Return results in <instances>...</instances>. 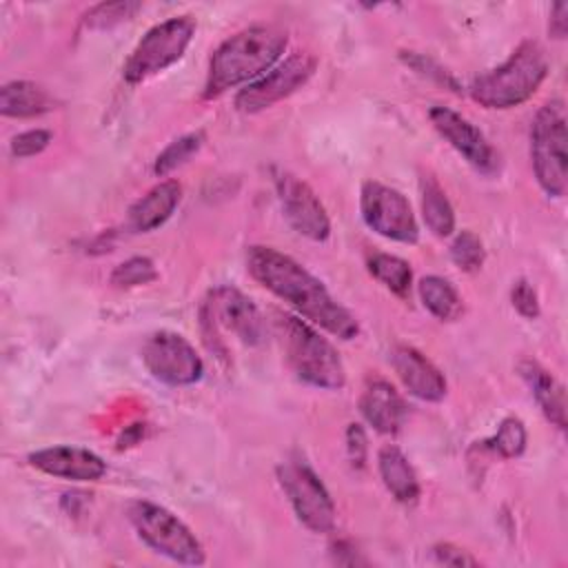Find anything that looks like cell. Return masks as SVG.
I'll list each match as a JSON object with an SVG mask.
<instances>
[{
  "label": "cell",
  "instance_id": "6da1fadb",
  "mask_svg": "<svg viewBox=\"0 0 568 568\" xmlns=\"http://www.w3.org/2000/svg\"><path fill=\"white\" fill-rule=\"evenodd\" d=\"M246 271L308 324H315L339 339H353L359 333L357 320L328 293V288L300 262L277 248L251 246L246 251Z\"/></svg>",
  "mask_w": 568,
  "mask_h": 568
},
{
  "label": "cell",
  "instance_id": "7a4b0ae2",
  "mask_svg": "<svg viewBox=\"0 0 568 568\" xmlns=\"http://www.w3.org/2000/svg\"><path fill=\"white\" fill-rule=\"evenodd\" d=\"M288 36L277 24H253L226 38L211 55L202 95L206 100L248 84L282 58Z\"/></svg>",
  "mask_w": 568,
  "mask_h": 568
},
{
  "label": "cell",
  "instance_id": "3957f363",
  "mask_svg": "<svg viewBox=\"0 0 568 568\" xmlns=\"http://www.w3.org/2000/svg\"><path fill=\"white\" fill-rule=\"evenodd\" d=\"M546 75L548 58L544 49L532 40H524L499 67L473 80L470 95L484 109H513L526 102Z\"/></svg>",
  "mask_w": 568,
  "mask_h": 568
},
{
  "label": "cell",
  "instance_id": "277c9868",
  "mask_svg": "<svg viewBox=\"0 0 568 568\" xmlns=\"http://www.w3.org/2000/svg\"><path fill=\"white\" fill-rule=\"evenodd\" d=\"M275 317V328L295 377L315 388L339 390L346 382V373L335 346L306 320L288 313H277Z\"/></svg>",
  "mask_w": 568,
  "mask_h": 568
},
{
  "label": "cell",
  "instance_id": "5b68a950",
  "mask_svg": "<svg viewBox=\"0 0 568 568\" xmlns=\"http://www.w3.org/2000/svg\"><path fill=\"white\" fill-rule=\"evenodd\" d=\"M202 335L215 355L224 357V333L233 335L244 346H260L266 337V320L260 308L242 291L233 286L213 288L200 308Z\"/></svg>",
  "mask_w": 568,
  "mask_h": 568
},
{
  "label": "cell",
  "instance_id": "8992f818",
  "mask_svg": "<svg viewBox=\"0 0 568 568\" xmlns=\"http://www.w3.org/2000/svg\"><path fill=\"white\" fill-rule=\"evenodd\" d=\"M566 140V106L561 100H550L532 120L530 158L539 186L552 197H564L568 184Z\"/></svg>",
  "mask_w": 568,
  "mask_h": 568
},
{
  "label": "cell",
  "instance_id": "52a82bcc",
  "mask_svg": "<svg viewBox=\"0 0 568 568\" xmlns=\"http://www.w3.org/2000/svg\"><path fill=\"white\" fill-rule=\"evenodd\" d=\"M126 515H129V521L135 528L138 537L155 552H160L178 564H186V566L204 564L206 557H204V548H202L200 539L169 508H164L155 501L138 499V501L129 504Z\"/></svg>",
  "mask_w": 568,
  "mask_h": 568
},
{
  "label": "cell",
  "instance_id": "ba28073f",
  "mask_svg": "<svg viewBox=\"0 0 568 568\" xmlns=\"http://www.w3.org/2000/svg\"><path fill=\"white\" fill-rule=\"evenodd\" d=\"M193 33L195 20L191 16H175L151 27L126 58L122 78L129 84H140L169 69L184 55Z\"/></svg>",
  "mask_w": 568,
  "mask_h": 568
},
{
  "label": "cell",
  "instance_id": "9c48e42d",
  "mask_svg": "<svg viewBox=\"0 0 568 568\" xmlns=\"http://www.w3.org/2000/svg\"><path fill=\"white\" fill-rule=\"evenodd\" d=\"M277 481L295 517L311 532H331L335 528V504L322 479L300 455L277 466Z\"/></svg>",
  "mask_w": 568,
  "mask_h": 568
},
{
  "label": "cell",
  "instance_id": "30bf717a",
  "mask_svg": "<svg viewBox=\"0 0 568 568\" xmlns=\"http://www.w3.org/2000/svg\"><path fill=\"white\" fill-rule=\"evenodd\" d=\"M315 69L317 58L313 53L295 51L257 80L244 84L235 95V109L242 113L264 111L304 87Z\"/></svg>",
  "mask_w": 568,
  "mask_h": 568
},
{
  "label": "cell",
  "instance_id": "8fae6325",
  "mask_svg": "<svg viewBox=\"0 0 568 568\" xmlns=\"http://www.w3.org/2000/svg\"><path fill=\"white\" fill-rule=\"evenodd\" d=\"M359 211L366 226L386 240L415 244L419 237V226L410 202L393 186L382 182H364L359 193Z\"/></svg>",
  "mask_w": 568,
  "mask_h": 568
},
{
  "label": "cell",
  "instance_id": "7c38bea8",
  "mask_svg": "<svg viewBox=\"0 0 568 568\" xmlns=\"http://www.w3.org/2000/svg\"><path fill=\"white\" fill-rule=\"evenodd\" d=\"M146 371L162 384L191 386L202 379L204 362L195 346L180 333L155 331L142 346Z\"/></svg>",
  "mask_w": 568,
  "mask_h": 568
},
{
  "label": "cell",
  "instance_id": "4fadbf2b",
  "mask_svg": "<svg viewBox=\"0 0 568 568\" xmlns=\"http://www.w3.org/2000/svg\"><path fill=\"white\" fill-rule=\"evenodd\" d=\"M275 191L284 217L304 237L324 242L331 235V220L315 191L288 171L275 173Z\"/></svg>",
  "mask_w": 568,
  "mask_h": 568
},
{
  "label": "cell",
  "instance_id": "5bb4252c",
  "mask_svg": "<svg viewBox=\"0 0 568 568\" xmlns=\"http://www.w3.org/2000/svg\"><path fill=\"white\" fill-rule=\"evenodd\" d=\"M428 118L435 131L479 173L493 175L499 171V155L486 135L464 115L448 106H433Z\"/></svg>",
  "mask_w": 568,
  "mask_h": 568
},
{
  "label": "cell",
  "instance_id": "9a60e30c",
  "mask_svg": "<svg viewBox=\"0 0 568 568\" xmlns=\"http://www.w3.org/2000/svg\"><path fill=\"white\" fill-rule=\"evenodd\" d=\"M29 464L51 477L73 481H98L106 473V464L100 455L80 446H49L29 453Z\"/></svg>",
  "mask_w": 568,
  "mask_h": 568
},
{
  "label": "cell",
  "instance_id": "2e32d148",
  "mask_svg": "<svg viewBox=\"0 0 568 568\" xmlns=\"http://www.w3.org/2000/svg\"><path fill=\"white\" fill-rule=\"evenodd\" d=\"M390 364L404 384V388L424 399V402H439L446 395V379L442 371L417 348L413 346H395L390 351Z\"/></svg>",
  "mask_w": 568,
  "mask_h": 568
},
{
  "label": "cell",
  "instance_id": "e0dca14e",
  "mask_svg": "<svg viewBox=\"0 0 568 568\" xmlns=\"http://www.w3.org/2000/svg\"><path fill=\"white\" fill-rule=\"evenodd\" d=\"M362 417L384 435H395L406 419V402L397 388L384 379H373L366 384L359 397Z\"/></svg>",
  "mask_w": 568,
  "mask_h": 568
},
{
  "label": "cell",
  "instance_id": "ac0fdd59",
  "mask_svg": "<svg viewBox=\"0 0 568 568\" xmlns=\"http://www.w3.org/2000/svg\"><path fill=\"white\" fill-rule=\"evenodd\" d=\"M182 186L175 180H164L149 189L140 200H135L126 215V226L133 233H149L162 226L180 204Z\"/></svg>",
  "mask_w": 568,
  "mask_h": 568
},
{
  "label": "cell",
  "instance_id": "d6986e66",
  "mask_svg": "<svg viewBox=\"0 0 568 568\" xmlns=\"http://www.w3.org/2000/svg\"><path fill=\"white\" fill-rule=\"evenodd\" d=\"M519 375L524 377V382L528 384L532 397L537 399L541 413L546 415V419L557 426L559 430L566 428V395H564V386L546 371L541 368L537 362L526 359L519 364Z\"/></svg>",
  "mask_w": 568,
  "mask_h": 568
},
{
  "label": "cell",
  "instance_id": "ffe728a7",
  "mask_svg": "<svg viewBox=\"0 0 568 568\" xmlns=\"http://www.w3.org/2000/svg\"><path fill=\"white\" fill-rule=\"evenodd\" d=\"M377 468L379 477L386 486V490L402 504H413L419 497V481L415 475V468L410 466L408 457L393 444H386L379 448L377 455Z\"/></svg>",
  "mask_w": 568,
  "mask_h": 568
},
{
  "label": "cell",
  "instance_id": "44dd1931",
  "mask_svg": "<svg viewBox=\"0 0 568 568\" xmlns=\"http://www.w3.org/2000/svg\"><path fill=\"white\" fill-rule=\"evenodd\" d=\"M53 109V98L36 82L13 80L0 89V113L7 118H33Z\"/></svg>",
  "mask_w": 568,
  "mask_h": 568
},
{
  "label": "cell",
  "instance_id": "7402d4cb",
  "mask_svg": "<svg viewBox=\"0 0 568 568\" xmlns=\"http://www.w3.org/2000/svg\"><path fill=\"white\" fill-rule=\"evenodd\" d=\"M419 195H422V215L426 226L437 235L446 237L455 231V211L448 202L444 189L437 184L435 178H422L419 182Z\"/></svg>",
  "mask_w": 568,
  "mask_h": 568
},
{
  "label": "cell",
  "instance_id": "603a6c76",
  "mask_svg": "<svg viewBox=\"0 0 568 568\" xmlns=\"http://www.w3.org/2000/svg\"><path fill=\"white\" fill-rule=\"evenodd\" d=\"M417 291H419V300L428 308V313L442 322H453L464 311L462 297L457 295L455 286L439 275L422 277L417 284Z\"/></svg>",
  "mask_w": 568,
  "mask_h": 568
},
{
  "label": "cell",
  "instance_id": "cb8c5ba5",
  "mask_svg": "<svg viewBox=\"0 0 568 568\" xmlns=\"http://www.w3.org/2000/svg\"><path fill=\"white\" fill-rule=\"evenodd\" d=\"M368 271L375 280H379L390 293L406 297L413 284V271L406 260L388 253H375L368 257Z\"/></svg>",
  "mask_w": 568,
  "mask_h": 568
},
{
  "label": "cell",
  "instance_id": "d4e9b609",
  "mask_svg": "<svg viewBox=\"0 0 568 568\" xmlns=\"http://www.w3.org/2000/svg\"><path fill=\"white\" fill-rule=\"evenodd\" d=\"M202 142H204V133L202 131H193V133L180 135L178 140L169 142V146H164V151L155 158V164H153L155 175H166L173 169L186 164L200 151Z\"/></svg>",
  "mask_w": 568,
  "mask_h": 568
},
{
  "label": "cell",
  "instance_id": "484cf974",
  "mask_svg": "<svg viewBox=\"0 0 568 568\" xmlns=\"http://www.w3.org/2000/svg\"><path fill=\"white\" fill-rule=\"evenodd\" d=\"M526 439H528V435H526L524 422L517 417H506V419H501L497 433L484 444L499 457L510 459V457H519L524 453Z\"/></svg>",
  "mask_w": 568,
  "mask_h": 568
},
{
  "label": "cell",
  "instance_id": "4316f807",
  "mask_svg": "<svg viewBox=\"0 0 568 568\" xmlns=\"http://www.w3.org/2000/svg\"><path fill=\"white\" fill-rule=\"evenodd\" d=\"M158 277L155 264L149 257H129L120 262L113 273H111V284L118 288H133V286H144Z\"/></svg>",
  "mask_w": 568,
  "mask_h": 568
},
{
  "label": "cell",
  "instance_id": "83f0119b",
  "mask_svg": "<svg viewBox=\"0 0 568 568\" xmlns=\"http://www.w3.org/2000/svg\"><path fill=\"white\" fill-rule=\"evenodd\" d=\"M140 2H102V4H95L91 7L82 22L84 27L89 29H111L129 18L135 16V11H140Z\"/></svg>",
  "mask_w": 568,
  "mask_h": 568
},
{
  "label": "cell",
  "instance_id": "f1b7e54d",
  "mask_svg": "<svg viewBox=\"0 0 568 568\" xmlns=\"http://www.w3.org/2000/svg\"><path fill=\"white\" fill-rule=\"evenodd\" d=\"M484 244L473 231H462L450 244V260L466 273H475L484 264Z\"/></svg>",
  "mask_w": 568,
  "mask_h": 568
},
{
  "label": "cell",
  "instance_id": "f546056e",
  "mask_svg": "<svg viewBox=\"0 0 568 568\" xmlns=\"http://www.w3.org/2000/svg\"><path fill=\"white\" fill-rule=\"evenodd\" d=\"M51 142V133L44 131V129H29V131H22L18 133L9 149H11V155L13 158H31V155H38L42 153Z\"/></svg>",
  "mask_w": 568,
  "mask_h": 568
},
{
  "label": "cell",
  "instance_id": "4dcf8cb0",
  "mask_svg": "<svg viewBox=\"0 0 568 568\" xmlns=\"http://www.w3.org/2000/svg\"><path fill=\"white\" fill-rule=\"evenodd\" d=\"M510 302L515 306V311L526 317V320H535L539 315V297L532 288L530 282L526 280H517L513 284V291H510Z\"/></svg>",
  "mask_w": 568,
  "mask_h": 568
},
{
  "label": "cell",
  "instance_id": "1f68e13d",
  "mask_svg": "<svg viewBox=\"0 0 568 568\" xmlns=\"http://www.w3.org/2000/svg\"><path fill=\"white\" fill-rule=\"evenodd\" d=\"M346 453H348V462L353 468H364L366 457H368V439L366 433L359 424H348L346 428Z\"/></svg>",
  "mask_w": 568,
  "mask_h": 568
},
{
  "label": "cell",
  "instance_id": "d6a6232c",
  "mask_svg": "<svg viewBox=\"0 0 568 568\" xmlns=\"http://www.w3.org/2000/svg\"><path fill=\"white\" fill-rule=\"evenodd\" d=\"M433 555L444 566H477L475 557H470L466 550H462L453 544H437L433 548Z\"/></svg>",
  "mask_w": 568,
  "mask_h": 568
},
{
  "label": "cell",
  "instance_id": "836d02e7",
  "mask_svg": "<svg viewBox=\"0 0 568 568\" xmlns=\"http://www.w3.org/2000/svg\"><path fill=\"white\" fill-rule=\"evenodd\" d=\"M548 31L552 38L561 40L566 38V31H568V4L566 2H557L552 7V13H550V22H548Z\"/></svg>",
  "mask_w": 568,
  "mask_h": 568
}]
</instances>
